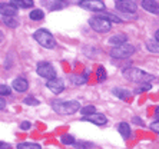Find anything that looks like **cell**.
<instances>
[{"label": "cell", "instance_id": "obj_3", "mask_svg": "<svg viewBox=\"0 0 159 149\" xmlns=\"http://www.w3.org/2000/svg\"><path fill=\"white\" fill-rule=\"evenodd\" d=\"M33 37L39 45L46 49H53L56 46V42H55V39H53V36L50 34V32H48V30H44V29L36 30Z\"/></svg>", "mask_w": 159, "mask_h": 149}, {"label": "cell", "instance_id": "obj_2", "mask_svg": "<svg viewBox=\"0 0 159 149\" xmlns=\"http://www.w3.org/2000/svg\"><path fill=\"white\" fill-rule=\"evenodd\" d=\"M52 108L59 115H73L80 109V103L78 101H67V102L55 101L52 103Z\"/></svg>", "mask_w": 159, "mask_h": 149}, {"label": "cell", "instance_id": "obj_14", "mask_svg": "<svg viewBox=\"0 0 159 149\" xmlns=\"http://www.w3.org/2000/svg\"><path fill=\"white\" fill-rule=\"evenodd\" d=\"M126 40H128V36H126V34L118 33V34H115V36H112L111 39H109V43H111V45H113L115 47H118V46L126 43Z\"/></svg>", "mask_w": 159, "mask_h": 149}, {"label": "cell", "instance_id": "obj_6", "mask_svg": "<svg viewBox=\"0 0 159 149\" xmlns=\"http://www.w3.org/2000/svg\"><path fill=\"white\" fill-rule=\"evenodd\" d=\"M37 74L42 76V78L48 79V80H52V79H56V70L53 69V66L48 62H40L37 63V69H36Z\"/></svg>", "mask_w": 159, "mask_h": 149}, {"label": "cell", "instance_id": "obj_16", "mask_svg": "<svg viewBox=\"0 0 159 149\" xmlns=\"http://www.w3.org/2000/svg\"><path fill=\"white\" fill-rule=\"evenodd\" d=\"M118 130H119V133L122 135V138L128 139L130 136V126L126 122H120V123H119V125H118Z\"/></svg>", "mask_w": 159, "mask_h": 149}, {"label": "cell", "instance_id": "obj_7", "mask_svg": "<svg viewBox=\"0 0 159 149\" xmlns=\"http://www.w3.org/2000/svg\"><path fill=\"white\" fill-rule=\"evenodd\" d=\"M116 9L120 11H125V13H135L138 9L136 3L132 2V0H122V2H116L115 3Z\"/></svg>", "mask_w": 159, "mask_h": 149}, {"label": "cell", "instance_id": "obj_30", "mask_svg": "<svg viewBox=\"0 0 159 149\" xmlns=\"http://www.w3.org/2000/svg\"><path fill=\"white\" fill-rule=\"evenodd\" d=\"M46 6H48L49 9H60V7H63V4L62 3H56V2H53V3H46Z\"/></svg>", "mask_w": 159, "mask_h": 149}, {"label": "cell", "instance_id": "obj_31", "mask_svg": "<svg viewBox=\"0 0 159 149\" xmlns=\"http://www.w3.org/2000/svg\"><path fill=\"white\" fill-rule=\"evenodd\" d=\"M30 126H32V123L30 122H22L20 123V129L22 130H29Z\"/></svg>", "mask_w": 159, "mask_h": 149}, {"label": "cell", "instance_id": "obj_25", "mask_svg": "<svg viewBox=\"0 0 159 149\" xmlns=\"http://www.w3.org/2000/svg\"><path fill=\"white\" fill-rule=\"evenodd\" d=\"M60 142L65 143V145H75V143H76V142H75V138L72 136V135H62Z\"/></svg>", "mask_w": 159, "mask_h": 149}, {"label": "cell", "instance_id": "obj_32", "mask_svg": "<svg viewBox=\"0 0 159 149\" xmlns=\"http://www.w3.org/2000/svg\"><path fill=\"white\" fill-rule=\"evenodd\" d=\"M151 89V83H142L141 88L138 89V92H143V90H149Z\"/></svg>", "mask_w": 159, "mask_h": 149}, {"label": "cell", "instance_id": "obj_29", "mask_svg": "<svg viewBox=\"0 0 159 149\" xmlns=\"http://www.w3.org/2000/svg\"><path fill=\"white\" fill-rule=\"evenodd\" d=\"M0 93H2V96H6V95H10V88L6 85H2L0 86Z\"/></svg>", "mask_w": 159, "mask_h": 149}, {"label": "cell", "instance_id": "obj_23", "mask_svg": "<svg viewBox=\"0 0 159 149\" xmlns=\"http://www.w3.org/2000/svg\"><path fill=\"white\" fill-rule=\"evenodd\" d=\"M17 149H42V146L37 145V143H27V142H25V143H19Z\"/></svg>", "mask_w": 159, "mask_h": 149}, {"label": "cell", "instance_id": "obj_37", "mask_svg": "<svg viewBox=\"0 0 159 149\" xmlns=\"http://www.w3.org/2000/svg\"><path fill=\"white\" fill-rule=\"evenodd\" d=\"M133 122H136V123H139V125H142V120L139 119V118H133Z\"/></svg>", "mask_w": 159, "mask_h": 149}, {"label": "cell", "instance_id": "obj_4", "mask_svg": "<svg viewBox=\"0 0 159 149\" xmlns=\"http://www.w3.org/2000/svg\"><path fill=\"white\" fill-rule=\"evenodd\" d=\"M89 26L98 33H107V32H111L112 25L107 20L99 17V16H93V17L89 19Z\"/></svg>", "mask_w": 159, "mask_h": 149}, {"label": "cell", "instance_id": "obj_26", "mask_svg": "<svg viewBox=\"0 0 159 149\" xmlns=\"http://www.w3.org/2000/svg\"><path fill=\"white\" fill-rule=\"evenodd\" d=\"M96 76H98V80H99V82H105V80H106V72H105V67L103 66L98 67Z\"/></svg>", "mask_w": 159, "mask_h": 149}, {"label": "cell", "instance_id": "obj_8", "mask_svg": "<svg viewBox=\"0 0 159 149\" xmlns=\"http://www.w3.org/2000/svg\"><path fill=\"white\" fill-rule=\"evenodd\" d=\"M46 86H48V89H50L55 95H59L60 92H63V89H65V82H63L62 79H52V80H48V83H46Z\"/></svg>", "mask_w": 159, "mask_h": 149}, {"label": "cell", "instance_id": "obj_21", "mask_svg": "<svg viewBox=\"0 0 159 149\" xmlns=\"http://www.w3.org/2000/svg\"><path fill=\"white\" fill-rule=\"evenodd\" d=\"M80 113L83 116L93 115V113H96V108H95V106H92V105H89V106H85V108L80 109Z\"/></svg>", "mask_w": 159, "mask_h": 149}, {"label": "cell", "instance_id": "obj_12", "mask_svg": "<svg viewBox=\"0 0 159 149\" xmlns=\"http://www.w3.org/2000/svg\"><path fill=\"white\" fill-rule=\"evenodd\" d=\"M141 4L146 11H149L152 15H159V4L156 2H153V0H143Z\"/></svg>", "mask_w": 159, "mask_h": 149}, {"label": "cell", "instance_id": "obj_33", "mask_svg": "<svg viewBox=\"0 0 159 149\" xmlns=\"http://www.w3.org/2000/svg\"><path fill=\"white\" fill-rule=\"evenodd\" d=\"M151 129L153 130V132H156V133H159V120H156V122H153L151 125Z\"/></svg>", "mask_w": 159, "mask_h": 149}, {"label": "cell", "instance_id": "obj_9", "mask_svg": "<svg viewBox=\"0 0 159 149\" xmlns=\"http://www.w3.org/2000/svg\"><path fill=\"white\" fill-rule=\"evenodd\" d=\"M82 120L83 122H92L95 125H98V126H102V125H105L107 122L106 116L102 115V113H93V115H89V116H83Z\"/></svg>", "mask_w": 159, "mask_h": 149}, {"label": "cell", "instance_id": "obj_28", "mask_svg": "<svg viewBox=\"0 0 159 149\" xmlns=\"http://www.w3.org/2000/svg\"><path fill=\"white\" fill-rule=\"evenodd\" d=\"M23 103L29 105V106H37V105H39V101H37L36 97L29 96V97H25V101H23Z\"/></svg>", "mask_w": 159, "mask_h": 149}, {"label": "cell", "instance_id": "obj_20", "mask_svg": "<svg viewBox=\"0 0 159 149\" xmlns=\"http://www.w3.org/2000/svg\"><path fill=\"white\" fill-rule=\"evenodd\" d=\"M30 19L32 20H42V19L44 17V13L42 10H39V9H36V10H32L30 11Z\"/></svg>", "mask_w": 159, "mask_h": 149}, {"label": "cell", "instance_id": "obj_36", "mask_svg": "<svg viewBox=\"0 0 159 149\" xmlns=\"http://www.w3.org/2000/svg\"><path fill=\"white\" fill-rule=\"evenodd\" d=\"M155 118H156V120H159V108H156V111H155Z\"/></svg>", "mask_w": 159, "mask_h": 149}, {"label": "cell", "instance_id": "obj_22", "mask_svg": "<svg viewBox=\"0 0 159 149\" xmlns=\"http://www.w3.org/2000/svg\"><path fill=\"white\" fill-rule=\"evenodd\" d=\"M3 22H4V25H6V26L11 27V29L17 27V25H19V22L16 20L15 17H3Z\"/></svg>", "mask_w": 159, "mask_h": 149}, {"label": "cell", "instance_id": "obj_15", "mask_svg": "<svg viewBox=\"0 0 159 149\" xmlns=\"http://www.w3.org/2000/svg\"><path fill=\"white\" fill-rule=\"evenodd\" d=\"M112 92H113V95H115V96H118L119 99H123V101L129 99V97L133 95V93L130 92V90H128V89H122V88H115V89L112 90Z\"/></svg>", "mask_w": 159, "mask_h": 149}, {"label": "cell", "instance_id": "obj_13", "mask_svg": "<svg viewBox=\"0 0 159 149\" xmlns=\"http://www.w3.org/2000/svg\"><path fill=\"white\" fill-rule=\"evenodd\" d=\"M13 89L16 90V92H26L27 88H29V83H27V80L25 78H17L13 80Z\"/></svg>", "mask_w": 159, "mask_h": 149}, {"label": "cell", "instance_id": "obj_38", "mask_svg": "<svg viewBox=\"0 0 159 149\" xmlns=\"http://www.w3.org/2000/svg\"><path fill=\"white\" fill-rule=\"evenodd\" d=\"M155 40H156V42H159V30L155 33Z\"/></svg>", "mask_w": 159, "mask_h": 149}, {"label": "cell", "instance_id": "obj_1", "mask_svg": "<svg viewBox=\"0 0 159 149\" xmlns=\"http://www.w3.org/2000/svg\"><path fill=\"white\" fill-rule=\"evenodd\" d=\"M123 76L126 79H129L132 82L136 83H151L152 80H156L155 76L146 73V72L138 69V67H129V69H125L123 70Z\"/></svg>", "mask_w": 159, "mask_h": 149}, {"label": "cell", "instance_id": "obj_18", "mask_svg": "<svg viewBox=\"0 0 159 149\" xmlns=\"http://www.w3.org/2000/svg\"><path fill=\"white\" fill-rule=\"evenodd\" d=\"M146 49L152 53H159V42L156 40H148L146 42Z\"/></svg>", "mask_w": 159, "mask_h": 149}, {"label": "cell", "instance_id": "obj_34", "mask_svg": "<svg viewBox=\"0 0 159 149\" xmlns=\"http://www.w3.org/2000/svg\"><path fill=\"white\" fill-rule=\"evenodd\" d=\"M6 106V102H4V97H2V101H0V109H4Z\"/></svg>", "mask_w": 159, "mask_h": 149}, {"label": "cell", "instance_id": "obj_10", "mask_svg": "<svg viewBox=\"0 0 159 149\" xmlns=\"http://www.w3.org/2000/svg\"><path fill=\"white\" fill-rule=\"evenodd\" d=\"M0 11H2L3 17H13L17 13V7L11 2L10 3H2L0 4Z\"/></svg>", "mask_w": 159, "mask_h": 149}, {"label": "cell", "instance_id": "obj_35", "mask_svg": "<svg viewBox=\"0 0 159 149\" xmlns=\"http://www.w3.org/2000/svg\"><path fill=\"white\" fill-rule=\"evenodd\" d=\"M10 148V145L9 143H6V142H2V149H9Z\"/></svg>", "mask_w": 159, "mask_h": 149}, {"label": "cell", "instance_id": "obj_11", "mask_svg": "<svg viewBox=\"0 0 159 149\" xmlns=\"http://www.w3.org/2000/svg\"><path fill=\"white\" fill-rule=\"evenodd\" d=\"M80 6L90 11H100L105 9V3L99 2V0H95V2H80Z\"/></svg>", "mask_w": 159, "mask_h": 149}, {"label": "cell", "instance_id": "obj_24", "mask_svg": "<svg viewBox=\"0 0 159 149\" xmlns=\"http://www.w3.org/2000/svg\"><path fill=\"white\" fill-rule=\"evenodd\" d=\"M72 79H73L75 85H83V83L88 80V74L83 73V74H80V76H72Z\"/></svg>", "mask_w": 159, "mask_h": 149}, {"label": "cell", "instance_id": "obj_5", "mask_svg": "<svg viewBox=\"0 0 159 149\" xmlns=\"http://www.w3.org/2000/svg\"><path fill=\"white\" fill-rule=\"evenodd\" d=\"M133 53H135V47L129 43H123V45L113 47L111 50V56L115 57V59H125V57H129Z\"/></svg>", "mask_w": 159, "mask_h": 149}, {"label": "cell", "instance_id": "obj_19", "mask_svg": "<svg viewBox=\"0 0 159 149\" xmlns=\"http://www.w3.org/2000/svg\"><path fill=\"white\" fill-rule=\"evenodd\" d=\"M11 3L15 4L16 7H32V6H33V2H32V0H15V2H11Z\"/></svg>", "mask_w": 159, "mask_h": 149}, {"label": "cell", "instance_id": "obj_27", "mask_svg": "<svg viewBox=\"0 0 159 149\" xmlns=\"http://www.w3.org/2000/svg\"><path fill=\"white\" fill-rule=\"evenodd\" d=\"M75 146H76L78 149H92L93 143H90V142H76Z\"/></svg>", "mask_w": 159, "mask_h": 149}, {"label": "cell", "instance_id": "obj_17", "mask_svg": "<svg viewBox=\"0 0 159 149\" xmlns=\"http://www.w3.org/2000/svg\"><path fill=\"white\" fill-rule=\"evenodd\" d=\"M99 17L105 19V20H107L109 23H122V20H120V17H118V16L112 15V13H106V11H102V13H99Z\"/></svg>", "mask_w": 159, "mask_h": 149}]
</instances>
